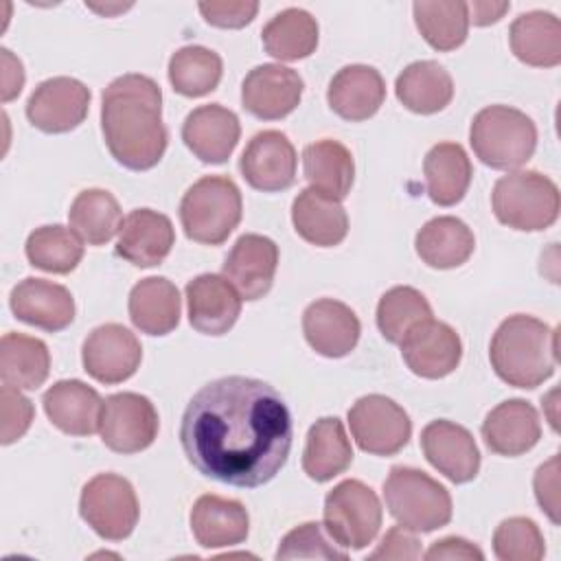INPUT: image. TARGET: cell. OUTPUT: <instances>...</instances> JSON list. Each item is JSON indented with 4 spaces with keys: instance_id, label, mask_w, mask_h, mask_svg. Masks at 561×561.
<instances>
[{
    "instance_id": "1",
    "label": "cell",
    "mask_w": 561,
    "mask_h": 561,
    "mask_svg": "<svg viewBox=\"0 0 561 561\" xmlns=\"http://www.w3.org/2000/svg\"><path fill=\"white\" fill-rule=\"evenodd\" d=\"M291 414L265 381L230 375L202 386L188 401L180 443L186 460L221 484H267L287 462Z\"/></svg>"
},
{
    "instance_id": "2",
    "label": "cell",
    "mask_w": 561,
    "mask_h": 561,
    "mask_svg": "<svg viewBox=\"0 0 561 561\" xmlns=\"http://www.w3.org/2000/svg\"><path fill=\"white\" fill-rule=\"evenodd\" d=\"M101 131L112 158L131 169L156 167L169 142L160 85L140 72L116 77L101 99Z\"/></svg>"
},
{
    "instance_id": "3",
    "label": "cell",
    "mask_w": 561,
    "mask_h": 561,
    "mask_svg": "<svg viewBox=\"0 0 561 561\" xmlns=\"http://www.w3.org/2000/svg\"><path fill=\"white\" fill-rule=\"evenodd\" d=\"M489 359L508 386L537 388L557 368V331L526 313L508 316L491 337Z\"/></svg>"
},
{
    "instance_id": "4",
    "label": "cell",
    "mask_w": 561,
    "mask_h": 561,
    "mask_svg": "<svg viewBox=\"0 0 561 561\" xmlns=\"http://www.w3.org/2000/svg\"><path fill=\"white\" fill-rule=\"evenodd\" d=\"M469 142L482 164L497 171H515L533 158L537 127L517 107L489 105L473 116Z\"/></svg>"
},
{
    "instance_id": "5",
    "label": "cell",
    "mask_w": 561,
    "mask_h": 561,
    "mask_svg": "<svg viewBox=\"0 0 561 561\" xmlns=\"http://www.w3.org/2000/svg\"><path fill=\"white\" fill-rule=\"evenodd\" d=\"M241 213V191L228 175L199 178L180 202L184 234L202 245L224 243L239 226Z\"/></svg>"
},
{
    "instance_id": "6",
    "label": "cell",
    "mask_w": 561,
    "mask_h": 561,
    "mask_svg": "<svg viewBox=\"0 0 561 561\" xmlns=\"http://www.w3.org/2000/svg\"><path fill=\"white\" fill-rule=\"evenodd\" d=\"M491 206L500 224L513 230L537 232L557 221L561 195L548 175L533 169H515L495 182Z\"/></svg>"
},
{
    "instance_id": "7",
    "label": "cell",
    "mask_w": 561,
    "mask_h": 561,
    "mask_svg": "<svg viewBox=\"0 0 561 561\" xmlns=\"http://www.w3.org/2000/svg\"><path fill=\"white\" fill-rule=\"evenodd\" d=\"M388 513L408 530L432 533L451 522L449 491L421 469L397 465L383 482Z\"/></svg>"
},
{
    "instance_id": "8",
    "label": "cell",
    "mask_w": 561,
    "mask_h": 561,
    "mask_svg": "<svg viewBox=\"0 0 561 561\" xmlns=\"http://www.w3.org/2000/svg\"><path fill=\"white\" fill-rule=\"evenodd\" d=\"M324 530L344 550H362L375 541L383 508L377 493L362 480H342L324 497Z\"/></svg>"
},
{
    "instance_id": "9",
    "label": "cell",
    "mask_w": 561,
    "mask_h": 561,
    "mask_svg": "<svg viewBox=\"0 0 561 561\" xmlns=\"http://www.w3.org/2000/svg\"><path fill=\"white\" fill-rule=\"evenodd\" d=\"M83 522L107 541H123L138 524L140 506L131 482L118 473H96L79 497Z\"/></svg>"
},
{
    "instance_id": "10",
    "label": "cell",
    "mask_w": 561,
    "mask_h": 561,
    "mask_svg": "<svg viewBox=\"0 0 561 561\" xmlns=\"http://www.w3.org/2000/svg\"><path fill=\"white\" fill-rule=\"evenodd\" d=\"M348 427L357 447L373 456H394L412 436L408 412L383 394L357 399L348 410Z\"/></svg>"
},
{
    "instance_id": "11",
    "label": "cell",
    "mask_w": 561,
    "mask_h": 561,
    "mask_svg": "<svg viewBox=\"0 0 561 561\" xmlns=\"http://www.w3.org/2000/svg\"><path fill=\"white\" fill-rule=\"evenodd\" d=\"M160 430L158 410L138 392H116L103 401L101 440L116 454H138L147 449Z\"/></svg>"
},
{
    "instance_id": "12",
    "label": "cell",
    "mask_w": 561,
    "mask_h": 561,
    "mask_svg": "<svg viewBox=\"0 0 561 561\" xmlns=\"http://www.w3.org/2000/svg\"><path fill=\"white\" fill-rule=\"evenodd\" d=\"M90 110V88L72 77L42 81L26 101V118L46 134H64L79 127Z\"/></svg>"
},
{
    "instance_id": "13",
    "label": "cell",
    "mask_w": 561,
    "mask_h": 561,
    "mask_svg": "<svg viewBox=\"0 0 561 561\" xmlns=\"http://www.w3.org/2000/svg\"><path fill=\"white\" fill-rule=\"evenodd\" d=\"M81 359L92 379L112 386L129 379L138 370L142 346L127 327L107 322L88 333Z\"/></svg>"
},
{
    "instance_id": "14",
    "label": "cell",
    "mask_w": 561,
    "mask_h": 561,
    "mask_svg": "<svg viewBox=\"0 0 561 561\" xmlns=\"http://www.w3.org/2000/svg\"><path fill=\"white\" fill-rule=\"evenodd\" d=\"M296 149L278 129H263L254 134L239 158L243 180L263 193L289 188L296 182Z\"/></svg>"
},
{
    "instance_id": "15",
    "label": "cell",
    "mask_w": 561,
    "mask_h": 561,
    "mask_svg": "<svg viewBox=\"0 0 561 561\" xmlns=\"http://www.w3.org/2000/svg\"><path fill=\"white\" fill-rule=\"evenodd\" d=\"M302 77L283 64L254 66L241 83L243 107L263 121H278L291 114L302 99Z\"/></svg>"
},
{
    "instance_id": "16",
    "label": "cell",
    "mask_w": 561,
    "mask_h": 561,
    "mask_svg": "<svg viewBox=\"0 0 561 561\" xmlns=\"http://www.w3.org/2000/svg\"><path fill=\"white\" fill-rule=\"evenodd\" d=\"M405 366L423 379H440L454 373L462 357L456 329L436 318L416 324L399 344Z\"/></svg>"
},
{
    "instance_id": "17",
    "label": "cell",
    "mask_w": 561,
    "mask_h": 561,
    "mask_svg": "<svg viewBox=\"0 0 561 561\" xmlns=\"http://www.w3.org/2000/svg\"><path fill=\"white\" fill-rule=\"evenodd\" d=\"M421 447L427 462L447 480L465 484L480 471V449L471 432L454 421H432L421 432Z\"/></svg>"
},
{
    "instance_id": "18",
    "label": "cell",
    "mask_w": 561,
    "mask_h": 561,
    "mask_svg": "<svg viewBox=\"0 0 561 561\" xmlns=\"http://www.w3.org/2000/svg\"><path fill=\"white\" fill-rule=\"evenodd\" d=\"M278 267V245L263 234H241L224 261V276L245 300L263 298Z\"/></svg>"
},
{
    "instance_id": "19",
    "label": "cell",
    "mask_w": 561,
    "mask_h": 561,
    "mask_svg": "<svg viewBox=\"0 0 561 561\" xmlns=\"http://www.w3.org/2000/svg\"><path fill=\"white\" fill-rule=\"evenodd\" d=\"M239 136V116L219 103L195 107L182 123L184 145L206 164L226 162L232 156Z\"/></svg>"
},
{
    "instance_id": "20",
    "label": "cell",
    "mask_w": 561,
    "mask_h": 561,
    "mask_svg": "<svg viewBox=\"0 0 561 561\" xmlns=\"http://www.w3.org/2000/svg\"><path fill=\"white\" fill-rule=\"evenodd\" d=\"M241 300L230 280L219 274H199L186 283L188 322L204 335L228 333L241 313Z\"/></svg>"
},
{
    "instance_id": "21",
    "label": "cell",
    "mask_w": 561,
    "mask_h": 561,
    "mask_svg": "<svg viewBox=\"0 0 561 561\" xmlns=\"http://www.w3.org/2000/svg\"><path fill=\"white\" fill-rule=\"evenodd\" d=\"M302 333L316 353L324 357H344L357 346L362 324L348 305L333 298H320L307 305L302 313Z\"/></svg>"
},
{
    "instance_id": "22",
    "label": "cell",
    "mask_w": 561,
    "mask_h": 561,
    "mask_svg": "<svg viewBox=\"0 0 561 561\" xmlns=\"http://www.w3.org/2000/svg\"><path fill=\"white\" fill-rule=\"evenodd\" d=\"M9 305L18 320L50 333L66 329L75 320L72 294L64 285L46 278L28 276L20 280L11 289Z\"/></svg>"
},
{
    "instance_id": "23",
    "label": "cell",
    "mask_w": 561,
    "mask_h": 561,
    "mask_svg": "<svg viewBox=\"0 0 561 561\" xmlns=\"http://www.w3.org/2000/svg\"><path fill=\"white\" fill-rule=\"evenodd\" d=\"M175 243V230L167 215L151 208L131 210L118 230L116 254L136 267L160 265Z\"/></svg>"
},
{
    "instance_id": "24",
    "label": "cell",
    "mask_w": 561,
    "mask_h": 561,
    "mask_svg": "<svg viewBox=\"0 0 561 561\" xmlns=\"http://www.w3.org/2000/svg\"><path fill=\"white\" fill-rule=\"evenodd\" d=\"M386 99V81L381 72L366 64L340 68L327 90L329 107L344 121L359 123L377 114Z\"/></svg>"
},
{
    "instance_id": "25",
    "label": "cell",
    "mask_w": 561,
    "mask_h": 561,
    "mask_svg": "<svg viewBox=\"0 0 561 561\" xmlns=\"http://www.w3.org/2000/svg\"><path fill=\"white\" fill-rule=\"evenodd\" d=\"M42 403L50 423L64 434L90 436L101 425L103 399L92 386L79 379H61L53 383L44 392Z\"/></svg>"
},
{
    "instance_id": "26",
    "label": "cell",
    "mask_w": 561,
    "mask_h": 561,
    "mask_svg": "<svg viewBox=\"0 0 561 561\" xmlns=\"http://www.w3.org/2000/svg\"><path fill=\"white\" fill-rule=\"evenodd\" d=\"M482 438L497 456H522L541 438L539 414L524 399L502 401L486 414L482 423Z\"/></svg>"
},
{
    "instance_id": "27",
    "label": "cell",
    "mask_w": 561,
    "mask_h": 561,
    "mask_svg": "<svg viewBox=\"0 0 561 561\" xmlns=\"http://www.w3.org/2000/svg\"><path fill=\"white\" fill-rule=\"evenodd\" d=\"M191 533L202 548H230L245 541L250 515L237 500L221 495H199L191 508Z\"/></svg>"
},
{
    "instance_id": "28",
    "label": "cell",
    "mask_w": 561,
    "mask_h": 561,
    "mask_svg": "<svg viewBox=\"0 0 561 561\" xmlns=\"http://www.w3.org/2000/svg\"><path fill=\"white\" fill-rule=\"evenodd\" d=\"M296 232L311 245L333 248L348 234V215L340 199L316 188H302L291 204Z\"/></svg>"
},
{
    "instance_id": "29",
    "label": "cell",
    "mask_w": 561,
    "mask_h": 561,
    "mask_svg": "<svg viewBox=\"0 0 561 561\" xmlns=\"http://www.w3.org/2000/svg\"><path fill=\"white\" fill-rule=\"evenodd\" d=\"M127 309L136 329L147 335H167L180 322L182 298L169 278L149 276L131 287Z\"/></svg>"
},
{
    "instance_id": "30",
    "label": "cell",
    "mask_w": 561,
    "mask_h": 561,
    "mask_svg": "<svg viewBox=\"0 0 561 561\" xmlns=\"http://www.w3.org/2000/svg\"><path fill=\"white\" fill-rule=\"evenodd\" d=\"M513 55L535 68L561 64V22L548 11H528L513 20L508 31Z\"/></svg>"
},
{
    "instance_id": "31",
    "label": "cell",
    "mask_w": 561,
    "mask_h": 561,
    "mask_svg": "<svg viewBox=\"0 0 561 561\" xmlns=\"http://www.w3.org/2000/svg\"><path fill=\"white\" fill-rule=\"evenodd\" d=\"M414 248L425 265L436 270H451L469 261L476 248V237L462 219L440 215L430 219L416 232Z\"/></svg>"
},
{
    "instance_id": "32",
    "label": "cell",
    "mask_w": 561,
    "mask_h": 561,
    "mask_svg": "<svg viewBox=\"0 0 561 561\" xmlns=\"http://www.w3.org/2000/svg\"><path fill=\"white\" fill-rule=\"evenodd\" d=\"M353 462V447L337 416L318 419L305 440L302 469L316 482H329Z\"/></svg>"
},
{
    "instance_id": "33",
    "label": "cell",
    "mask_w": 561,
    "mask_h": 561,
    "mask_svg": "<svg viewBox=\"0 0 561 561\" xmlns=\"http://www.w3.org/2000/svg\"><path fill=\"white\" fill-rule=\"evenodd\" d=\"M423 175L427 197L438 206H454L465 197L473 167L458 142H438L425 153Z\"/></svg>"
},
{
    "instance_id": "34",
    "label": "cell",
    "mask_w": 561,
    "mask_h": 561,
    "mask_svg": "<svg viewBox=\"0 0 561 561\" xmlns=\"http://www.w3.org/2000/svg\"><path fill=\"white\" fill-rule=\"evenodd\" d=\"M397 99L414 114H436L454 99L451 75L432 59L405 66L394 81Z\"/></svg>"
},
{
    "instance_id": "35",
    "label": "cell",
    "mask_w": 561,
    "mask_h": 561,
    "mask_svg": "<svg viewBox=\"0 0 561 561\" xmlns=\"http://www.w3.org/2000/svg\"><path fill=\"white\" fill-rule=\"evenodd\" d=\"M302 169L311 188L344 199L355 180V162L346 145L322 138L302 149Z\"/></svg>"
},
{
    "instance_id": "36",
    "label": "cell",
    "mask_w": 561,
    "mask_h": 561,
    "mask_svg": "<svg viewBox=\"0 0 561 561\" xmlns=\"http://www.w3.org/2000/svg\"><path fill=\"white\" fill-rule=\"evenodd\" d=\"M50 373L48 346L33 335L9 331L0 340V377L20 390H37Z\"/></svg>"
},
{
    "instance_id": "37",
    "label": "cell",
    "mask_w": 561,
    "mask_h": 561,
    "mask_svg": "<svg viewBox=\"0 0 561 561\" xmlns=\"http://www.w3.org/2000/svg\"><path fill=\"white\" fill-rule=\"evenodd\" d=\"M267 55L280 61H298L309 57L318 46L316 18L298 7L283 9L261 31Z\"/></svg>"
},
{
    "instance_id": "38",
    "label": "cell",
    "mask_w": 561,
    "mask_h": 561,
    "mask_svg": "<svg viewBox=\"0 0 561 561\" xmlns=\"http://www.w3.org/2000/svg\"><path fill=\"white\" fill-rule=\"evenodd\" d=\"M70 228L88 245H105L123 226V210L105 188L81 191L68 210Z\"/></svg>"
},
{
    "instance_id": "39",
    "label": "cell",
    "mask_w": 561,
    "mask_h": 561,
    "mask_svg": "<svg viewBox=\"0 0 561 561\" xmlns=\"http://www.w3.org/2000/svg\"><path fill=\"white\" fill-rule=\"evenodd\" d=\"M221 57L206 46H182L169 59V81L182 96L197 99L213 92L221 81Z\"/></svg>"
},
{
    "instance_id": "40",
    "label": "cell",
    "mask_w": 561,
    "mask_h": 561,
    "mask_svg": "<svg viewBox=\"0 0 561 561\" xmlns=\"http://www.w3.org/2000/svg\"><path fill=\"white\" fill-rule=\"evenodd\" d=\"M24 250L33 267L50 274H68L83 259V239L61 224L39 226L28 234Z\"/></svg>"
},
{
    "instance_id": "41",
    "label": "cell",
    "mask_w": 561,
    "mask_h": 561,
    "mask_svg": "<svg viewBox=\"0 0 561 561\" xmlns=\"http://www.w3.org/2000/svg\"><path fill=\"white\" fill-rule=\"evenodd\" d=\"M416 28L421 31L423 39L440 50H454L458 48L469 33V11L467 2L454 0V2H414L412 4Z\"/></svg>"
},
{
    "instance_id": "42",
    "label": "cell",
    "mask_w": 561,
    "mask_h": 561,
    "mask_svg": "<svg viewBox=\"0 0 561 561\" xmlns=\"http://www.w3.org/2000/svg\"><path fill=\"white\" fill-rule=\"evenodd\" d=\"M430 318L434 316L427 298L410 285L388 289L377 305V327L390 344H401L416 324Z\"/></svg>"
},
{
    "instance_id": "43",
    "label": "cell",
    "mask_w": 561,
    "mask_h": 561,
    "mask_svg": "<svg viewBox=\"0 0 561 561\" xmlns=\"http://www.w3.org/2000/svg\"><path fill=\"white\" fill-rule=\"evenodd\" d=\"M493 552L502 561H539L546 554V541L530 517H508L493 533Z\"/></svg>"
},
{
    "instance_id": "44",
    "label": "cell",
    "mask_w": 561,
    "mask_h": 561,
    "mask_svg": "<svg viewBox=\"0 0 561 561\" xmlns=\"http://www.w3.org/2000/svg\"><path fill=\"white\" fill-rule=\"evenodd\" d=\"M276 559L285 561V559H346V550L335 548L322 530V524L318 522H307L300 524L296 528H291L278 550H276Z\"/></svg>"
},
{
    "instance_id": "45",
    "label": "cell",
    "mask_w": 561,
    "mask_h": 561,
    "mask_svg": "<svg viewBox=\"0 0 561 561\" xmlns=\"http://www.w3.org/2000/svg\"><path fill=\"white\" fill-rule=\"evenodd\" d=\"M33 403L20 392V388L4 383L0 388V443L11 445L20 440L33 423Z\"/></svg>"
},
{
    "instance_id": "46",
    "label": "cell",
    "mask_w": 561,
    "mask_h": 561,
    "mask_svg": "<svg viewBox=\"0 0 561 561\" xmlns=\"http://www.w3.org/2000/svg\"><path fill=\"white\" fill-rule=\"evenodd\" d=\"M204 20L219 28H241L250 24L259 11L254 0H224V2H199L197 4Z\"/></svg>"
},
{
    "instance_id": "47",
    "label": "cell",
    "mask_w": 561,
    "mask_h": 561,
    "mask_svg": "<svg viewBox=\"0 0 561 561\" xmlns=\"http://www.w3.org/2000/svg\"><path fill=\"white\" fill-rule=\"evenodd\" d=\"M535 497L552 524H559V456L543 462L533 478Z\"/></svg>"
},
{
    "instance_id": "48",
    "label": "cell",
    "mask_w": 561,
    "mask_h": 561,
    "mask_svg": "<svg viewBox=\"0 0 561 561\" xmlns=\"http://www.w3.org/2000/svg\"><path fill=\"white\" fill-rule=\"evenodd\" d=\"M419 557H423L421 541L416 539L414 530H408L401 524L392 526L383 535L377 550L370 552L373 561H377V559H397L399 561V559H419Z\"/></svg>"
},
{
    "instance_id": "49",
    "label": "cell",
    "mask_w": 561,
    "mask_h": 561,
    "mask_svg": "<svg viewBox=\"0 0 561 561\" xmlns=\"http://www.w3.org/2000/svg\"><path fill=\"white\" fill-rule=\"evenodd\" d=\"M425 559L436 561V559H467V561H482L484 552L473 546L471 541L462 537H445L440 541H434L430 550L425 552Z\"/></svg>"
},
{
    "instance_id": "50",
    "label": "cell",
    "mask_w": 561,
    "mask_h": 561,
    "mask_svg": "<svg viewBox=\"0 0 561 561\" xmlns=\"http://www.w3.org/2000/svg\"><path fill=\"white\" fill-rule=\"evenodd\" d=\"M0 61H2L0 99L2 103H9L24 88V68H22V61L9 48H0Z\"/></svg>"
},
{
    "instance_id": "51",
    "label": "cell",
    "mask_w": 561,
    "mask_h": 561,
    "mask_svg": "<svg viewBox=\"0 0 561 561\" xmlns=\"http://www.w3.org/2000/svg\"><path fill=\"white\" fill-rule=\"evenodd\" d=\"M508 9H511L508 2H469L467 4L469 22H473L476 26H486L497 22Z\"/></svg>"
}]
</instances>
